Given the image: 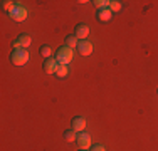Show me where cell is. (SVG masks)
Instances as JSON below:
<instances>
[{
	"instance_id": "cell-11",
	"label": "cell",
	"mask_w": 158,
	"mask_h": 151,
	"mask_svg": "<svg viewBox=\"0 0 158 151\" xmlns=\"http://www.w3.org/2000/svg\"><path fill=\"white\" fill-rule=\"evenodd\" d=\"M77 42L79 40H77V37L74 35V34L73 35H66V39H64V45H67V47H71V49L77 47Z\"/></svg>"
},
{
	"instance_id": "cell-14",
	"label": "cell",
	"mask_w": 158,
	"mask_h": 151,
	"mask_svg": "<svg viewBox=\"0 0 158 151\" xmlns=\"http://www.w3.org/2000/svg\"><path fill=\"white\" fill-rule=\"evenodd\" d=\"M39 52H40V55H42V57H52V52H51V47H49V45H42V47L39 49Z\"/></svg>"
},
{
	"instance_id": "cell-12",
	"label": "cell",
	"mask_w": 158,
	"mask_h": 151,
	"mask_svg": "<svg viewBox=\"0 0 158 151\" xmlns=\"http://www.w3.org/2000/svg\"><path fill=\"white\" fill-rule=\"evenodd\" d=\"M64 139H66L67 143H73V141H76V138H77V134H76V131L74 129H66L64 131Z\"/></svg>"
},
{
	"instance_id": "cell-18",
	"label": "cell",
	"mask_w": 158,
	"mask_h": 151,
	"mask_svg": "<svg viewBox=\"0 0 158 151\" xmlns=\"http://www.w3.org/2000/svg\"><path fill=\"white\" fill-rule=\"evenodd\" d=\"M91 151H106L103 145H91Z\"/></svg>"
},
{
	"instance_id": "cell-15",
	"label": "cell",
	"mask_w": 158,
	"mask_h": 151,
	"mask_svg": "<svg viewBox=\"0 0 158 151\" xmlns=\"http://www.w3.org/2000/svg\"><path fill=\"white\" fill-rule=\"evenodd\" d=\"M110 10H113V12H119V10H121V2H118V0L110 2Z\"/></svg>"
},
{
	"instance_id": "cell-8",
	"label": "cell",
	"mask_w": 158,
	"mask_h": 151,
	"mask_svg": "<svg viewBox=\"0 0 158 151\" xmlns=\"http://www.w3.org/2000/svg\"><path fill=\"white\" fill-rule=\"evenodd\" d=\"M84 128H86V119L82 116H74L73 121H71V129H74L76 133H81V131H84Z\"/></svg>"
},
{
	"instance_id": "cell-9",
	"label": "cell",
	"mask_w": 158,
	"mask_h": 151,
	"mask_svg": "<svg viewBox=\"0 0 158 151\" xmlns=\"http://www.w3.org/2000/svg\"><path fill=\"white\" fill-rule=\"evenodd\" d=\"M96 18H98V22H110L111 20V10H110V7H106V9H98Z\"/></svg>"
},
{
	"instance_id": "cell-19",
	"label": "cell",
	"mask_w": 158,
	"mask_h": 151,
	"mask_svg": "<svg viewBox=\"0 0 158 151\" xmlns=\"http://www.w3.org/2000/svg\"><path fill=\"white\" fill-rule=\"evenodd\" d=\"M79 151H86V149H79Z\"/></svg>"
},
{
	"instance_id": "cell-4",
	"label": "cell",
	"mask_w": 158,
	"mask_h": 151,
	"mask_svg": "<svg viewBox=\"0 0 158 151\" xmlns=\"http://www.w3.org/2000/svg\"><path fill=\"white\" fill-rule=\"evenodd\" d=\"M76 145H77V148H79V149H88L89 146H91V136H89L88 133H84V131L77 133Z\"/></svg>"
},
{
	"instance_id": "cell-20",
	"label": "cell",
	"mask_w": 158,
	"mask_h": 151,
	"mask_svg": "<svg viewBox=\"0 0 158 151\" xmlns=\"http://www.w3.org/2000/svg\"><path fill=\"white\" fill-rule=\"evenodd\" d=\"M156 92H158V91H156Z\"/></svg>"
},
{
	"instance_id": "cell-2",
	"label": "cell",
	"mask_w": 158,
	"mask_h": 151,
	"mask_svg": "<svg viewBox=\"0 0 158 151\" xmlns=\"http://www.w3.org/2000/svg\"><path fill=\"white\" fill-rule=\"evenodd\" d=\"M56 60H57L59 64H64V66H67V64L73 60V49L67 47V45H61V47L56 51Z\"/></svg>"
},
{
	"instance_id": "cell-16",
	"label": "cell",
	"mask_w": 158,
	"mask_h": 151,
	"mask_svg": "<svg viewBox=\"0 0 158 151\" xmlns=\"http://www.w3.org/2000/svg\"><path fill=\"white\" fill-rule=\"evenodd\" d=\"M93 3H94L98 9H106V7H110V2H108V0H94Z\"/></svg>"
},
{
	"instance_id": "cell-6",
	"label": "cell",
	"mask_w": 158,
	"mask_h": 151,
	"mask_svg": "<svg viewBox=\"0 0 158 151\" xmlns=\"http://www.w3.org/2000/svg\"><path fill=\"white\" fill-rule=\"evenodd\" d=\"M57 67H59V62L56 60V57H47V59H44L42 69L46 71L47 74H56Z\"/></svg>"
},
{
	"instance_id": "cell-7",
	"label": "cell",
	"mask_w": 158,
	"mask_h": 151,
	"mask_svg": "<svg viewBox=\"0 0 158 151\" xmlns=\"http://www.w3.org/2000/svg\"><path fill=\"white\" fill-rule=\"evenodd\" d=\"M74 35L77 37V40H86V37L89 35V27L86 24H77L74 27Z\"/></svg>"
},
{
	"instance_id": "cell-10",
	"label": "cell",
	"mask_w": 158,
	"mask_h": 151,
	"mask_svg": "<svg viewBox=\"0 0 158 151\" xmlns=\"http://www.w3.org/2000/svg\"><path fill=\"white\" fill-rule=\"evenodd\" d=\"M17 42H19V45H20V47L27 49L29 45H31L32 39H31V35H29V34H20V35L17 37Z\"/></svg>"
},
{
	"instance_id": "cell-13",
	"label": "cell",
	"mask_w": 158,
	"mask_h": 151,
	"mask_svg": "<svg viewBox=\"0 0 158 151\" xmlns=\"http://www.w3.org/2000/svg\"><path fill=\"white\" fill-rule=\"evenodd\" d=\"M67 72H69V69H67V66H64V64H59L57 71H56V76L57 77H66Z\"/></svg>"
},
{
	"instance_id": "cell-3",
	"label": "cell",
	"mask_w": 158,
	"mask_h": 151,
	"mask_svg": "<svg viewBox=\"0 0 158 151\" xmlns=\"http://www.w3.org/2000/svg\"><path fill=\"white\" fill-rule=\"evenodd\" d=\"M9 15H10V18H12V20L22 22V20H25V18H27V10H25L22 5H19V2H15V7H14V9L9 12Z\"/></svg>"
},
{
	"instance_id": "cell-5",
	"label": "cell",
	"mask_w": 158,
	"mask_h": 151,
	"mask_svg": "<svg viewBox=\"0 0 158 151\" xmlns=\"http://www.w3.org/2000/svg\"><path fill=\"white\" fill-rule=\"evenodd\" d=\"M76 49H77V54H79V55L86 57V55H91V52H93V44L89 42V40H79Z\"/></svg>"
},
{
	"instance_id": "cell-1",
	"label": "cell",
	"mask_w": 158,
	"mask_h": 151,
	"mask_svg": "<svg viewBox=\"0 0 158 151\" xmlns=\"http://www.w3.org/2000/svg\"><path fill=\"white\" fill-rule=\"evenodd\" d=\"M27 60H29L27 49L19 47V49H14V51L10 52V62H12L14 66H24V64H27Z\"/></svg>"
},
{
	"instance_id": "cell-17",
	"label": "cell",
	"mask_w": 158,
	"mask_h": 151,
	"mask_svg": "<svg viewBox=\"0 0 158 151\" xmlns=\"http://www.w3.org/2000/svg\"><path fill=\"white\" fill-rule=\"evenodd\" d=\"M14 7H15V2H7V0H3V2H2V9L7 10V12H10Z\"/></svg>"
}]
</instances>
